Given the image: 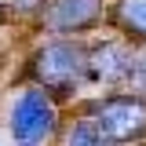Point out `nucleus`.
Returning a JSON list of instances; mask_svg holds the SVG:
<instances>
[{
  "mask_svg": "<svg viewBox=\"0 0 146 146\" xmlns=\"http://www.w3.org/2000/svg\"><path fill=\"white\" fill-rule=\"evenodd\" d=\"M33 73L51 91H73L88 77V55L77 44H51L33 58Z\"/></svg>",
  "mask_w": 146,
  "mask_h": 146,
  "instance_id": "3",
  "label": "nucleus"
},
{
  "mask_svg": "<svg viewBox=\"0 0 146 146\" xmlns=\"http://www.w3.org/2000/svg\"><path fill=\"white\" fill-rule=\"evenodd\" d=\"M66 146H102V135H99L95 121H77L70 139H66Z\"/></svg>",
  "mask_w": 146,
  "mask_h": 146,
  "instance_id": "7",
  "label": "nucleus"
},
{
  "mask_svg": "<svg viewBox=\"0 0 146 146\" xmlns=\"http://www.w3.org/2000/svg\"><path fill=\"white\" fill-rule=\"evenodd\" d=\"M117 18H121V26L128 33H135V36L146 40V0H121Z\"/></svg>",
  "mask_w": 146,
  "mask_h": 146,
  "instance_id": "6",
  "label": "nucleus"
},
{
  "mask_svg": "<svg viewBox=\"0 0 146 146\" xmlns=\"http://www.w3.org/2000/svg\"><path fill=\"white\" fill-rule=\"evenodd\" d=\"M135 73V55L124 44H102L88 55V77L95 80H128Z\"/></svg>",
  "mask_w": 146,
  "mask_h": 146,
  "instance_id": "4",
  "label": "nucleus"
},
{
  "mask_svg": "<svg viewBox=\"0 0 146 146\" xmlns=\"http://www.w3.org/2000/svg\"><path fill=\"white\" fill-rule=\"evenodd\" d=\"M99 18V0H51L48 4V22L62 33L84 29Z\"/></svg>",
  "mask_w": 146,
  "mask_h": 146,
  "instance_id": "5",
  "label": "nucleus"
},
{
  "mask_svg": "<svg viewBox=\"0 0 146 146\" xmlns=\"http://www.w3.org/2000/svg\"><path fill=\"white\" fill-rule=\"evenodd\" d=\"M102 146H117V143H102Z\"/></svg>",
  "mask_w": 146,
  "mask_h": 146,
  "instance_id": "9",
  "label": "nucleus"
},
{
  "mask_svg": "<svg viewBox=\"0 0 146 146\" xmlns=\"http://www.w3.org/2000/svg\"><path fill=\"white\" fill-rule=\"evenodd\" d=\"M95 113V128L102 135V143H128V139H139L146 135V102L143 99H131V95H113L91 106Z\"/></svg>",
  "mask_w": 146,
  "mask_h": 146,
  "instance_id": "1",
  "label": "nucleus"
},
{
  "mask_svg": "<svg viewBox=\"0 0 146 146\" xmlns=\"http://www.w3.org/2000/svg\"><path fill=\"white\" fill-rule=\"evenodd\" d=\"M143 80H146V58H143Z\"/></svg>",
  "mask_w": 146,
  "mask_h": 146,
  "instance_id": "8",
  "label": "nucleus"
},
{
  "mask_svg": "<svg viewBox=\"0 0 146 146\" xmlns=\"http://www.w3.org/2000/svg\"><path fill=\"white\" fill-rule=\"evenodd\" d=\"M55 121H58V113H55L51 95L40 88H29L22 91V99L11 110V135L18 146H40L55 131Z\"/></svg>",
  "mask_w": 146,
  "mask_h": 146,
  "instance_id": "2",
  "label": "nucleus"
}]
</instances>
